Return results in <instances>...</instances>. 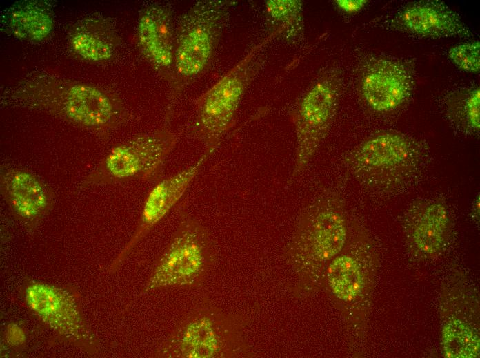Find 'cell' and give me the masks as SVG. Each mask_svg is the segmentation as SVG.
Here are the masks:
<instances>
[{
	"instance_id": "6",
	"label": "cell",
	"mask_w": 480,
	"mask_h": 358,
	"mask_svg": "<svg viewBox=\"0 0 480 358\" xmlns=\"http://www.w3.org/2000/svg\"><path fill=\"white\" fill-rule=\"evenodd\" d=\"M22 297L28 310L60 341L98 355V339L86 322L80 295L73 286L28 279Z\"/></svg>"
},
{
	"instance_id": "5",
	"label": "cell",
	"mask_w": 480,
	"mask_h": 358,
	"mask_svg": "<svg viewBox=\"0 0 480 358\" xmlns=\"http://www.w3.org/2000/svg\"><path fill=\"white\" fill-rule=\"evenodd\" d=\"M177 143L176 134L163 128L121 143L88 172L79 188L132 180L157 182L161 179L163 165Z\"/></svg>"
},
{
	"instance_id": "23",
	"label": "cell",
	"mask_w": 480,
	"mask_h": 358,
	"mask_svg": "<svg viewBox=\"0 0 480 358\" xmlns=\"http://www.w3.org/2000/svg\"><path fill=\"white\" fill-rule=\"evenodd\" d=\"M27 337L25 329L19 322H10L3 335V344L9 348L14 350L21 348L26 341Z\"/></svg>"
},
{
	"instance_id": "7",
	"label": "cell",
	"mask_w": 480,
	"mask_h": 358,
	"mask_svg": "<svg viewBox=\"0 0 480 358\" xmlns=\"http://www.w3.org/2000/svg\"><path fill=\"white\" fill-rule=\"evenodd\" d=\"M234 322L209 304L195 306L157 349L163 358H213L228 355L237 341Z\"/></svg>"
},
{
	"instance_id": "15",
	"label": "cell",
	"mask_w": 480,
	"mask_h": 358,
	"mask_svg": "<svg viewBox=\"0 0 480 358\" xmlns=\"http://www.w3.org/2000/svg\"><path fill=\"white\" fill-rule=\"evenodd\" d=\"M361 93L367 104L377 112L390 111L406 100L410 78L405 67L392 61L371 65L361 78Z\"/></svg>"
},
{
	"instance_id": "8",
	"label": "cell",
	"mask_w": 480,
	"mask_h": 358,
	"mask_svg": "<svg viewBox=\"0 0 480 358\" xmlns=\"http://www.w3.org/2000/svg\"><path fill=\"white\" fill-rule=\"evenodd\" d=\"M337 96L335 79L323 76L300 100L294 114L297 148L291 180L305 169L324 138L335 113Z\"/></svg>"
},
{
	"instance_id": "1",
	"label": "cell",
	"mask_w": 480,
	"mask_h": 358,
	"mask_svg": "<svg viewBox=\"0 0 480 358\" xmlns=\"http://www.w3.org/2000/svg\"><path fill=\"white\" fill-rule=\"evenodd\" d=\"M337 201L323 195L309 204L287 244L286 260L295 275L300 295L312 294L323 266L345 245L346 220Z\"/></svg>"
},
{
	"instance_id": "13",
	"label": "cell",
	"mask_w": 480,
	"mask_h": 358,
	"mask_svg": "<svg viewBox=\"0 0 480 358\" xmlns=\"http://www.w3.org/2000/svg\"><path fill=\"white\" fill-rule=\"evenodd\" d=\"M392 30L428 38H470L472 33L460 16L439 1L411 2L389 19Z\"/></svg>"
},
{
	"instance_id": "9",
	"label": "cell",
	"mask_w": 480,
	"mask_h": 358,
	"mask_svg": "<svg viewBox=\"0 0 480 358\" xmlns=\"http://www.w3.org/2000/svg\"><path fill=\"white\" fill-rule=\"evenodd\" d=\"M0 193L17 219L33 234L56 202L53 189L32 171L12 165L0 168Z\"/></svg>"
},
{
	"instance_id": "17",
	"label": "cell",
	"mask_w": 480,
	"mask_h": 358,
	"mask_svg": "<svg viewBox=\"0 0 480 358\" xmlns=\"http://www.w3.org/2000/svg\"><path fill=\"white\" fill-rule=\"evenodd\" d=\"M448 222L447 211L443 205L439 203L428 205L412 233L417 249L428 254L439 251L444 240Z\"/></svg>"
},
{
	"instance_id": "10",
	"label": "cell",
	"mask_w": 480,
	"mask_h": 358,
	"mask_svg": "<svg viewBox=\"0 0 480 358\" xmlns=\"http://www.w3.org/2000/svg\"><path fill=\"white\" fill-rule=\"evenodd\" d=\"M208 157L202 155L192 165L164 179L149 191L134 231L125 246L112 262L109 271L115 273L137 245L181 200Z\"/></svg>"
},
{
	"instance_id": "3",
	"label": "cell",
	"mask_w": 480,
	"mask_h": 358,
	"mask_svg": "<svg viewBox=\"0 0 480 358\" xmlns=\"http://www.w3.org/2000/svg\"><path fill=\"white\" fill-rule=\"evenodd\" d=\"M234 1L200 0L181 17L175 29V92L206 72Z\"/></svg>"
},
{
	"instance_id": "12",
	"label": "cell",
	"mask_w": 480,
	"mask_h": 358,
	"mask_svg": "<svg viewBox=\"0 0 480 358\" xmlns=\"http://www.w3.org/2000/svg\"><path fill=\"white\" fill-rule=\"evenodd\" d=\"M174 8L171 3H153L142 10L137 24L140 48L146 58L176 87Z\"/></svg>"
},
{
	"instance_id": "21",
	"label": "cell",
	"mask_w": 480,
	"mask_h": 358,
	"mask_svg": "<svg viewBox=\"0 0 480 358\" xmlns=\"http://www.w3.org/2000/svg\"><path fill=\"white\" fill-rule=\"evenodd\" d=\"M266 13L281 25L284 31L293 30L295 34L302 22V3L299 0H268L265 4Z\"/></svg>"
},
{
	"instance_id": "25",
	"label": "cell",
	"mask_w": 480,
	"mask_h": 358,
	"mask_svg": "<svg viewBox=\"0 0 480 358\" xmlns=\"http://www.w3.org/2000/svg\"><path fill=\"white\" fill-rule=\"evenodd\" d=\"M367 3L366 0H337L336 3L342 10L353 13L359 11Z\"/></svg>"
},
{
	"instance_id": "20",
	"label": "cell",
	"mask_w": 480,
	"mask_h": 358,
	"mask_svg": "<svg viewBox=\"0 0 480 358\" xmlns=\"http://www.w3.org/2000/svg\"><path fill=\"white\" fill-rule=\"evenodd\" d=\"M73 50L83 58L103 61L112 57L114 52L113 39H102L88 32L75 33L71 39Z\"/></svg>"
},
{
	"instance_id": "22",
	"label": "cell",
	"mask_w": 480,
	"mask_h": 358,
	"mask_svg": "<svg viewBox=\"0 0 480 358\" xmlns=\"http://www.w3.org/2000/svg\"><path fill=\"white\" fill-rule=\"evenodd\" d=\"M448 56L462 70L468 72H479L480 42L474 41L453 46L448 51Z\"/></svg>"
},
{
	"instance_id": "4",
	"label": "cell",
	"mask_w": 480,
	"mask_h": 358,
	"mask_svg": "<svg viewBox=\"0 0 480 358\" xmlns=\"http://www.w3.org/2000/svg\"><path fill=\"white\" fill-rule=\"evenodd\" d=\"M215 260L214 244L208 228L185 210L180 211L176 229L141 294L163 287L196 286Z\"/></svg>"
},
{
	"instance_id": "24",
	"label": "cell",
	"mask_w": 480,
	"mask_h": 358,
	"mask_svg": "<svg viewBox=\"0 0 480 358\" xmlns=\"http://www.w3.org/2000/svg\"><path fill=\"white\" fill-rule=\"evenodd\" d=\"M480 89H473L466 101V112L469 124L476 129L480 126Z\"/></svg>"
},
{
	"instance_id": "11",
	"label": "cell",
	"mask_w": 480,
	"mask_h": 358,
	"mask_svg": "<svg viewBox=\"0 0 480 358\" xmlns=\"http://www.w3.org/2000/svg\"><path fill=\"white\" fill-rule=\"evenodd\" d=\"M44 107L94 130L114 128L125 116L119 102L101 90L86 84L70 87L59 100L45 105Z\"/></svg>"
},
{
	"instance_id": "16",
	"label": "cell",
	"mask_w": 480,
	"mask_h": 358,
	"mask_svg": "<svg viewBox=\"0 0 480 358\" xmlns=\"http://www.w3.org/2000/svg\"><path fill=\"white\" fill-rule=\"evenodd\" d=\"M328 282L334 295L349 302L361 293L365 282L359 262L348 254L334 257L327 272Z\"/></svg>"
},
{
	"instance_id": "14",
	"label": "cell",
	"mask_w": 480,
	"mask_h": 358,
	"mask_svg": "<svg viewBox=\"0 0 480 358\" xmlns=\"http://www.w3.org/2000/svg\"><path fill=\"white\" fill-rule=\"evenodd\" d=\"M414 158L411 143L403 136L384 133L373 136L349 155L347 162L354 173L365 181L407 168Z\"/></svg>"
},
{
	"instance_id": "18",
	"label": "cell",
	"mask_w": 480,
	"mask_h": 358,
	"mask_svg": "<svg viewBox=\"0 0 480 358\" xmlns=\"http://www.w3.org/2000/svg\"><path fill=\"white\" fill-rule=\"evenodd\" d=\"M9 19L11 30L21 39L42 40L52 28L50 14L45 8L32 3L14 9Z\"/></svg>"
},
{
	"instance_id": "19",
	"label": "cell",
	"mask_w": 480,
	"mask_h": 358,
	"mask_svg": "<svg viewBox=\"0 0 480 358\" xmlns=\"http://www.w3.org/2000/svg\"><path fill=\"white\" fill-rule=\"evenodd\" d=\"M443 354L448 358H474L479 355V337L465 322H448L443 328Z\"/></svg>"
},
{
	"instance_id": "2",
	"label": "cell",
	"mask_w": 480,
	"mask_h": 358,
	"mask_svg": "<svg viewBox=\"0 0 480 358\" xmlns=\"http://www.w3.org/2000/svg\"><path fill=\"white\" fill-rule=\"evenodd\" d=\"M280 34L277 29L254 46L199 99L192 131L203 145V155L209 158L234 125L241 99L265 61L262 50Z\"/></svg>"
},
{
	"instance_id": "26",
	"label": "cell",
	"mask_w": 480,
	"mask_h": 358,
	"mask_svg": "<svg viewBox=\"0 0 480 358\" xmlns=\"http://www.w3.org/2000/svg\"><path fill=\"white\" fill-rule=\"evenodd\" d=\"M472 218L476 219L477 222H479V196L478 194V196L477 197L476 200H474V202L473 204V208H472Z\"/></svg>"
}]
</instances>
